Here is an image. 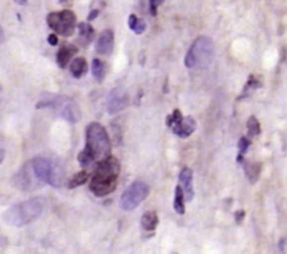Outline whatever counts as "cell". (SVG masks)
I'll return each instance as SVG.
<instances>
[{
	"mask_svg": "<svg viewBox=\"0 0 287 254\" xmlns=\"http://www.w3.org/2000/svg\"><path fill=\"white\" fill-rule=\"evenodd\" d=\"M174 209H175V212H177V214H180V215H184V214H185V198H184V193H182V190L180 185L175 188Z\"/></svg>",
	"mask_w": 287,
	"mask_h": 254,
	"instance_id": "cell-19",
	"label": "cell"
},
{
	"mask_svg": "<svg viewBox=\"0 0 287 254\" xmlns=\"http://www.w3.org/2000/svg\"><path fill=\"white\" fill-rule=\"evenodd\" d=\"M160 4H163V1H160V0H156V1H150L151 15L157 14V11H156V7H157V6H160Z\"/></svg>",
	"mask_w": 287,
	"mask_h": 254,
	"instance_id": "cell-25",
	"label": "cell"
},
{
	"mask_svg": "<svg viewBox=\"0 0 287 254\" xmlns=\"http://www.w3.org/2000/svg\"><path fill=\"white\" fill-rule=\"evenodd\" d=\"M48 42H49L51 45H58V35H56V34H51V35L48 37Z\"/></svg>",
	"mask_w": 287,
	"mask_h": 254,
	"instance_id": "cell-26",
	"label": "cell"
},
{
	"mask_svg": "<svg viewBox=\"0 0 287 254\" xmlns=\"http://www.w3.org/2000/svg\"><path fill=\"white\" fill-rule=\"evenodd\" d=\"M129 28L132 31H135L136 34H143L144 30H146V23L143 20L137 18L136 15L132 14L129 15Z\"/></svg>",
	"mask_w": 287,
	"mask_h": 254,
	"instance_id": "cell-21",
	"label": "cell"
},
{
	"mask_svg": "<svg viewBox=\"0 0 287 254\" xmlns=\"http://www.w3.org/2000/svg\"><path fill=\"white\" fill-rule=\"evenodd\" d=\"M79 34H80V42L83 45H89L94 38V28L89 23L79 24Z\"/></svg>",
	"mask_w": 287,
	"mask_h": 254,
	"instance_id": "cell-15",
	"label": "cell"
},
{
	"mask_svg": "<svg viewBox=\"0 0 287 254\" xmlns=\"http://www.w3.org/2000/svg\"><path fill=\"white\" fill-rule=\"evenodd\" d=\"M167 125L173 128L175 135L180 138H189L196 129V121L193 117H182L180 110H174L171 116L167 117Z\"/></svg>",
	"mask_w": 287,
	"mask_h": 254,
	"instance_id": "cell-8",
	"label": "cell"
},
{
	"mask_svg": "<svg viewBox=\"0 0 287 254\" xmlns=\"http://www.w3.org/2000/svg\"><path fill=\"white\" fill-rule=\"evenodd\" d=\"M70 72L76 79H80L87 72V61L84 58H76L75 61L70 63Z\"/></svg>",
	"mask_w": 287,
	"mask_h": 254,
	"instance_id": "cell-17",
	"label": "cell"
},
{
	"mask_svg": "<svg viewBox=\"0 0 287 254\" xmlns=\"http://www.w3.org/2000/svg\"><path fill=\"white\" fill-rule=\"evenodd\" d=\"M106 70H108V66H106V63L104 61H101V59H94L93 61V75L94 77L98 80V82H102L104 80V77L106 75Z\"/></svg>",
	"mask_w": 287,
	"mask_h": 254,
	"instance_id": "cell-18",
	"label": "cell"
},
{
	"mask_svg": "<svg viewBox=\"0 0 287 254\" xmlns=\"http://www.w3.org/2000/svg\"><path fill=\"white\" fill-rule=\"evenodd\" d=\"M113 45H115V38L113 32L111 30H104L99 34L96 51L98 55H109L112 54Z\"/></svg>",
	"mask_w": 287,
	"mask_h": 254,
	"instance_id": "cell-13",
	"label": "cell"
},
{
	"mask_svg": "<svg viewBox=\"0 0 287 254\" xmlns=\"http://www.w3.org/2000/svg\"><path fill=\"white\" fill-rule=\"evenodd\" d=\"M128 106V96L126 93L121 89H113L108 96V103H106V110L109 114H115L121 111Z\"/></svg>",
	"mask_w": 287,
	"mask_h": 254,
	"instance_id": "cell-11",
	"label": "cell"
},
{
	"mask_svg": "<svg viewBox=\"0 0 287 254\" xmlns=\"http://www.w3.org/2000/svg\"><path fill=\"white\" fill-rule=\"evenodd\" d=\"M150 194V187L144 181H135L123 191L121 197V208L123 211H132L137 208Z\"/></svg>",
	"mask_w": 287,
	"mask_h": 254,
	"instance_id": "cell-7",
	"label": "cell"
},
{
	"mask_svg": "<svg viewBox=\"0 0 287 254\" xmlns=\"http://www.w3.org/2000/svg\"><path fill=\"white\" fill-rule=\"evenodd\" d=\"M49 28L62 37L73 35L76 30V14L72 10H62L56 13H49L46 17Z\"/></svg>",
	"mask_w": 287,
	"mask_h": 254,
	"instance_id": "cell-6",
	"label": "cell"
},
{
	"mask_svg": "<svg viewBox=\"0 0 287 254\" xmlns=\"http://www.w3.org/2000/svg\"><path fill=\"white\" fill-rule=\"evenodd\" d=\"M98 10H93V11H91L90 13V15H89V21H91V20H94V18H96V17H97V15H98Z\"/></svg>",
	"mask_w": 287,
	"mask_h": 254,
	"instance_id": "cell-28",
	"label": "cell"
},
{
	"mask_svg": "<svg viewBox=\"0 0 287 254\" xmlns=\"http://www.w3.org/2000/svg\"><path fill=\"white\" fill-rule=\"evenodd\" d=\"M13 183L17 188H20L23 191H30V190H34L42 184L37 178V176L34 174L30 162L24 164L21 170L13 177Z\"/></svg>",
	"mask_w": 287,
	"mask_h": 254,
	"instance_id": "cell-9",
	"label": "cell"
},
{
	"mask_svg": "<svg viewBox=\"0 0 287 254\" xmlns=\"http://www.w3.org/2000/svg\"><path fill=\"white\" fill-rule=\"evenodd\" d=\"M214 55V44L209 37H199L193 41L185 56V66L189 69L204 68Z\"/></svg>",
	"mask_w": 287,
	"mask_h": 254,
	"instance_id": "cell-4",
	"label": "cell"
},
{
	"mask_svg": "<svg viewBox=\"0 0 287 254\" xmlns=\"http://www.w3.org/2000/svg\"><path fill=\"white\" fill-rule=\"evenodd\" d=\"M244 216H245V212H244V211H237V214H235V221H237V222L240 224V222L242 221V218H244Z\"/></svg>",
	"mask_w": 287,
	"mask_h": 254,
	"instance_id": "cell-27",
	"label": "cell"
},
{
	"mask_svg": "<svg viewBox=\"0 0 287 254\" xmlns=\"http://www.w3.org/2000/svg\"><path fill=\"white\" fill-rule=\"evenodd\" d=\"M87 180H89V173L87 171H80V173H77L76 176L70 178L69 187L75 188V187H79V185H83L87 183Z\"/></svg>",
	"mask_w": 287,
	"mask_h": 254,
	"instance_id": "cell-22",
	"label": "cell"
},
{
	"mask_svg": "<svg viewBox=\"0 0 287 254\" xmlns=\"http://www.w3.org/2000/svg\"><path fill=\"white\" fill-rule=\"evenodd\" d=\"M31 167L34 174L37 176V178L44 184H51V178H52V170H53V163L51 160H48L45 157H35L30 160Z\"/></svg>",
	"mask_w": 287,
	"mask_h": 254,
	"instance_id": "cell-10",
	"label": "cell"
},
{
	"mask_svg": "<svg viewBox=\"0 0 287 254\" xmlns=\"http://www.w3.org/2000/svg\"><path fill=\"white\" fill-rule=\"evenodd\" d=\"M180 187H181L182 193H184L185 201L191 202V201L193 200V197H195V191H193V173L188 167L182 169V171L180 173Z\"/></svg>",
	"mask_w": 287,
	"mask_h": 254,
	"instance_id": "cell-12",
	"label": "cell"
},
{
	"mask_svg": "<svg viewBox=\"0 0 287 254\" xmlns=\"http://www.w3.org/2000/svg\"><path fill=\"white\" fill-rule=\"evenodd\" d=\"M77 46L75 45H65L62 46L61 49H59V52L56 55V62H58V65L61 66V68H65V66H68L69 62L70 59L73 58V55L77 54Z\"/></svg>",
	"mask_w": 287,
	"mask_h": 254,
	"instance_id": "cell-14",
	"label": "cell"
},
{
	"mask_svg": "<svg viewBox=\"0 0 287 254\" xmlns=\"http://www.w3.org/2000/svg\"><path fill=\"white\" fill-rule=\"evenodd\" d=\"M247 128H248V132H250L251 136H258L261 133V125H259L258 120L254 116L248 118Z\"/></svg>",
	"mask_w": 287,
	"mask_h": 254,
	"instance_id": "cell-23",
	"label": "cell"
},
{
	"mask_svg": "<svg viewBox=\"0 0 287 254\" xmlns=\"http://www.w3.org/2000/svg\"><path fill=\"white\" fill-rule=\"evenodd\" d=\"M250 139L245 138V136H242L240 139V142H238V149H240V154H238V162H242V154L247 152V149L250 147Z\"/></svg>",
	"mask_w": 287,
	"mask_h": 254,
	"instance_id": "cell-24",
	"label": "cell"
},
{
	"mask_svg": "<svg viewBox=\"0 0 287 254\" xmlns=\"http://www.w3.org/2000/svg\"><path fill=\"white\" fill-rule=\"evenodd\" d=\"M111 156V142L106 129L98 123H91L86 128V147L79 153V163L89 167L91 163L101 162Z\"/></svg>",
	"mask_w": 287,
	"mask_h": 254,
	"instance_id": "cell-1",
	"label": "cell"
},
{
	"mask_svg": "<svg viewBox=\"0 0 287 254\" xmlns=\"http://www.w3.org/2000/svg\"><path fill=\"white\" fill-rule=\"evenodd\" d=\"M119 171H121V164L116 157L108 156L106 159L101 160L91 177V193L97 197H106L108 194L113 193L118 184Z\"/></svg>",
	"mask_w": 287,
	"mask_h": 254,
	"instance_id": "cell-2",
	"label": "cell"
},
{
	"mask_svg": "<svg viewBox=\"0 0 287 254\" xmlns=\"http://www.w3.org/2000/svg\"><path fill=\"white\" fill-rule=\"evenodd\" d=\"M244 170H245L247 177L251 180V183H255L259 176V171H261V164L259 163H245Z\"/></svg>",
	"mask_w": 287,
	"mask_h": 254,
	"instance_id": "cell-20",
	"label": "cell"
},
{
	"mask_svg": "<svg viewBox=\"0 0 287 254\" xmlns=\"http://www.w3.org/2000/svg\"><path fill=\"white\" fill-rule=\"evenodd\" d=\"M4 41V32H3V28L0 27V44Z\"/></svg>",
	"mask_w": 287,
	"mask_h": 254,
	"instance_id": "cell-29",
	"label": "cell"
},
{
	"mask_svg": "<svg viewBox=\"0 0 287 254\" xmlns=\"http://www.w3.org/2000/svg\"><path fill=\"white\" fill-rule=\"evenodd\" d=\"M159 225V216L153 211H147L143 216H142V226L144 231L151 232L154 231Z\"/></svg>",
	"mask_w": 287,
	"mask_h": 254,
	"instance_id": "cell-16",
	"label": "cell"
},
{
	"mask_svg": "<svg viewBox=\"0 0 287 254\" xmlns=\"http://www.w3.org/2000/svg\"><path fill=\"white\" fill-rule=\"evenodd\" d=\"M4 160V150L3 149H0V163Z\"/></svg>",
	"mask_w": 287,
	"mask_h": 254,
	"instance_id": "cell-30",
	"label": "cell"
},
{
	"mask_svg": "<svg viewBox=\"0 0 287 254\" xmlns=\"http://www.w3.org/2000/svg\"><path fill=\"white\" fill-rule=\"evenodd\" d=\"M44 208H45V200L44 198H39V197L31 198V200L20 202L14 207L8 208L4 212L3 219L10 226L21 228V226H25V225L31 224L35 219H38L42 214Z\"/></svg>",
	"mask_w": 287,
	"mask_h": 254,
	"instance_id": "cell-3",
	"label": "cell"
},
{
	"mask_svg": "<svg viewBox=\"0 0 287 254\" xmlns=\"http://www.w3.org/2000/svg\"><path fill=\"white\" fill-rule=\"evenodd\" d=\"M37 108H49L72 124L77 123L82 117L80 107L72 99L63 97V96H49L48 99L39 101Z\"/></svg>",
	"mask_w": 287,
	"mask_h": 254,
	"instance_id": "cell-5",
	"label": "cell"
}]
</instances>
